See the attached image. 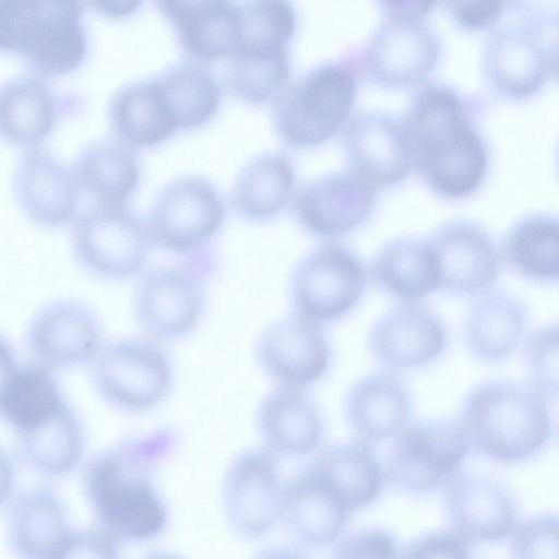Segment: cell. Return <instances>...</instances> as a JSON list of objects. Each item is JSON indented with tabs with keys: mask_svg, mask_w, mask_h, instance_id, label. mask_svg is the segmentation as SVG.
<instances>
[{
	"mask_svg": "<svg viewBox=\"0 0 559 559\" xmlns=\"http://www.w3.org/2000/svg\"><path fill=\"white\" fill-rule=\"evenodd\" d=\"M144 271L134 294V314L144 335L160 343L189 335L200 323L214 260L206 250Z\"/></svg>",
	"mask_w": 559,
	"mask_h": 559,
	"instance_id": "52a82bcc",
	"label": "cell"
},
{
	"mask_svg": "<svg viewBox=\"0 0 559 559\" xmlns=\"http://www.w3.org/2000/svg\"><path fill=\"white\" fill-rule=\"evenodd\" d=\"M374 282L386 294L416 304L440 287V274L427 239L401 236L385 242L371 263Z\"/></svg>",
	"mask_w": 559,
	"mask_h": 559,
	"instance_id": "4dcf8cb0",
	"label": "cell"
},
{
	"mask_svg": "<svg viewBox=\"0 0 559 559\" xmlns=\"http://www.w3.org/2000/svg\"><path fill=\"white\" fill-rule=\"evenodd\" d=\"M239 5L241 35L234 52H288L297 27L296 11L289 2L249 1Z\"/></svg>",
	"mask_w": 559,
	"mask_h": 559,
	"instance_id": "f35d334b",
	"label": "cell"
},
{
	"mask_svg": "<svg viewBox=\"0 0 559 559\" xmlns=\"http://www.w3.org/2000/svg\"><path fill=\"white\" fill-rule=\"evenodd\" d=\"M308 464L352 512L376 500L385 481L383 467L370 447L357 441L326 447Z\"/></svg>",
	"mask_w": 559,
	"mask_h": 559,
	"instance_id": "e575fe53",
	"label": "cell"
},
{
	"mask_svg": "<svg viewBox=\"0 0 559 559\" xmlns=\"http://www.w3.org/2000/svg\"><path fill=\"white\" fill-rule=\"evenodd\" d=\"M151 245L144 221L126 204L93 203L78 215L72 230L79 263L108 280L140 276Z\"/></svg>",
	"mask_w": 559,
	"mask_h": 559,
	"instance_id": "30bf717a",
	"label": "cell"
},
{
	"mask_svg": "<svg viewBox=\"0 0 559 559\" xmlns=\"http://www.w3.org/2000/svg\"><path fill=\"white\" fill-rule=\"evenodd\" d=\"M27 344L37 362L49 369L78 366L92 361L99 352L102 326L85 304L62 299L35 314Z\"/></svg>",
	"mask_w": 559,
	"mask_h": 559,
	"instance_id": "44dd1931",
	"label": "cell"
},
{
	"mask_svg": "<svg viewBox=\"0 0 559 559\" xmlns=\"http://www.w3.org/2000/svg\"><path fill=\"white\" fill-rule=\"evenodd\" d=\"M142 2L140 1H100L91 2L96 11L109 17L128 16L134 13Z\"/></svg>",
	"mask_w": 559,
	"mask_h": 559,
	"instance_id": "c3c4849f",
	"label": "cell"
},
{
	"mask_svg": "<svg viewBox=\"0 0 559 559\" xmlns=\"http://www.w3.org/2000/svg\"><path fill=\"white\" fill-rule=\"evenodd\" d=\"M443 507L451 531L468 543L506 539L519 523L512 491L483 475H456L444 487Z\"/></svg>",
	"mask_w": 559,
	"mask_h": 559,
	"instance_id": "d6986e66",
	"label": "cell"
},
{
	"mask_svg": "<svg viewBox=\"0 0 559 559\" xmlns=\"http://www.w3.org/2000/svg\"><path fill=\"white\" fill-rule=\"evenodd\" d=\"M468 542L453 531H435L412 540L397 559H469Z\"/></svg>",
	"mask_w": 559,
	"mask_h": 559,
	"instance_id": "7bdbcfd3",
	"label": "cell"
},
{
	"mask_svg": "<svg viewBox=\"0 0 559 559\" xmlns=\"http://www.w3.org/2000/svg\"><path fill=\"white\" fill-rule=\"evenodd\" d=\"M501 255L519 274L536 282L559 275V225L556 215L531 213L516 219L501 245Z\"/></svg>",
	"mask_w": 559,
	"mask_h": 559,
	"instance_id": "d590c367",
	"label": "cell"
},
{
	"mask_svg": "<svg viewBox=\"0 0 559 559\" xmlns=\"http://www.w3.org/2000/svg\"><path fill=\"white\" fill-rule=\"evenodd\" d=\"M278 460L264 448L238 453L223 481V507L233 531L245 538H259L281 522L285 481Z\"/></svg>",
	"mask_w": 559,
	"mask_h": 559,
	"instance_id": "5bb4252c",
	"label": "cell"
},
{
	"mask_svg": "<svg viewBox=\"0 0 559 559\" xmlns=\"http://www.w3.org/2000/svg\"><path fill=\"white\" fill-rule=\"evenodd\" d=\"M366 287L357 255L336 242H323L295 264L288 283L293 313L322 325L350 311Z\"/></svg>",
	"mask_w": 559,
	"mask_h": 559,
	"instance_id": "7c38bea8",
	"label": "cell"
},
{
	"mask_svg": "<svg viewBox=\"0 0 559 559\" xmlns=\"http://www.w3.org/2000/svg\"><path fill=\"white\" fill-rule=\"evenodd\" d=\"M15 362L11 344L0 334V396L17 369Z\"/></svg>",
	"mask_w": 559,
	"mask_h": 559,
	"instance_id": "7dc6e473",
	"label": "cell"
},
{
	"mask_svg": "<svg viewBox=\"0 0 559 559\" xmlns=\"http://www.w3.org/2000/svg\"><path fill=\"white\" fill-rule=\"evenodd\" d=\"M72 106L40 75L22 73L0 84V136L34 147L53 130L62 111Z\"/></svg>",
	"mask_w": 559,
	"mask_h": 559,
	"instance_id": "83f0119b",
	"label": "cell"
},
{
	"mask_svg": "<svg viewBox=\"0 0 559 559\" xmlns=\"http://www.w3.org/2000/svg\"><path fill=\"white\" fill-rule=\"evenodd\" d=\"M349 168L374 188L404 180L414 168L403 120L380 110H362L343 128Z\"/></svg>",
	"mask_w": 559,
	"mask_h": 559,
	"instance_id": "ac0fdd59",
	"label": "cell"
},
{
	"mask_svg": "<svg viewBox=\"0 0 559 559\" xmlns=\"http://www.w3.org/2000/svg\"><path fill=\"white\" fill-rule=\"evenodd\" d=\"M108 119L117 140L129 147L156 145L179 130L157 74L118 88L108 105Z\"/></svg>",
	"mask_w": 559,
	"mask_h": 559,
	"instance_id": "f1b7e54d",
	"label": "cell"
},
{
	"mask_svg": "<svg viewBox=\"0 0 559 559\" xmlns=\"http://www.w3.org/2000/svg\"><path fill=\"white\" fill-rule=\"evenodd\" d=\"M170 430L128 438L94 456L84 488L99 528L116 542L141 543L166 527L168 511L154 480L175 445Z\"/></svg>",
	"mask_w": 559,
	"mask_h": 559,
	"instance_id": "7a4b0ae2",
	"label": "cell"
},
{
	"mask_svg": "<svg viewBox=\"0 0 559 559\" xmlns=\"http://www.w3.org/2000/svg\"><path fill=\"white\" fill-rule=\"evenodd\" d=\"M352 511L326 480L309 464L285 481L281 522L305 547L338 540Z\"/></svg>",
	"mask_w": 559,
	"mask_h": 559,
	"instance_id": "cb8c5ba5",
	"label": "cell"
},
{
	"mask_svg": "<svg viewBox=\"0 0 559 559\" xmlns=\"http://www.w3.org/2000/svg\"><path fill=\"white\" fill-rule=\"evenodd\" d=\"M356 93L357 72L353 63H319L288 82L273 99L275 130L289 145H319L344 128Z\"/></svg>",
	"mask_w": 559,
	"mask_h": 559,
	"instance_id": "8992f818",
	"label": "cell"
},
{
	"mask_svg": "<svg viewBox=\"0 0 559 559\" xmlns=\"http://www.w3.org/2000/svg\"><path fill=\"white\" fill-rule=\"evenodd\" d=\"M448 344L442 319L418 304H401L383 312L368 332L374 359L391 370L425 367L438 359Z\"/></svg>",
	"mask_w": 559,
	"mask_h": 559,
	"instance_id": "ffe728a7",
	"label": "cell"
},
{
	"mask_svg": "<svg viewBox=\"0 0 559 559\" xmlns=\"http://www.w3.org/2000/svg\"><path fill=\"white\" fill-rule=\"evenodd\" d=\"M441 52V41L425 17L384 15L367 39L358 68L376 84L406 86L425 79Z\"/></svg>",
	"mask_w": 559,
	"mask_h": 559,
	"instance_id": "4fadbf2b",
	"label": "cell"
},
{
	"mask_svg": "<svg viewBox=\"0 0 559 559\" xmlns=\"http://www.w3.org/2000/svg\"><path fill=\"white\" fill-rule=\"evenodd\" d=\"M224 217V203L215 186L203 177L189 175L163 187L144 224L151 243L188 257L206 250Z\"/></svg>",
	"mask_w": 559,
	"mask_h": 559,
	"instance_id": "8fae6325",
	"label": "cell"
},
{
	"mask_svg": "<svg viewBox=\"0 0 559 559\" xmlns=\"http://www.w3.org/2000/svg\"><path fill=\"white\" fill-rule=\"evenodd\" d=\"M393 536L382 528H366L340 540L330 559H397Z\"/></svg>",
	"mask_w": 559,
	"mask_h": 559,
	"instance_id": "b9f144b4",
	"label": "cell"
},
{
	"mask_svg": "<svg viewBox=\"0 0 559 559\" xmlns=\"http://www.w3.org/2000/svg\"><path fill=\"white\" fill-rule=\"evenodd\" d=\"M343 413L356 441L370 447L393 439L408 424L412 396L399 377L376 371L347 390Z\"/></svg>",
	"mask_w": 559,
	"mask_h": 559,
	"instance_id": "d4e9b609",
	"label": "cell"
},
{
	"mask_svg": "<svg viewBox=\"0 0 559 559\" xmlns=\"http://www.w3.org/2000/svg\"><path fill=\"white\" fill-rule=\"evenodd\" d=\"M84 447L83 424L69 403L34 428L17 435L22 461L49 476L72 472L82 460Z\"/></svg>",
	"mask_w": 559,
	"mask_h": 559,
	"instance_id": "836d02e7",
	"label": "cell"
},
{
	"mask_svg": "<svg viewBox=\"0 0 559 559\" xmlns=\"http://www.w3.org/2000/svg\"><path fill=\"white\" fill-rule=\"evenodd\" d=\"M181 49L197 63L229 58L241 35L239 3L221 0L159 1Z\"/></svg>",
	"mask_w": 559,
	"mask_h": 559,
	"instance_id": "484cf974",
	"label": "cell"
},
{
	"mask_svg": "<svg viewBox=\"0 0 559 559\" xmlns=\"http://www.w3.org/2000/svg\"><path fill=\"white\" fill-rule=\"evenodd\" d=\"M510 9L486 36L481 68L495 91L521 99L557 76L558 15L523 2H511Z\"/></svg>",
	"mask_w": 559,
	"mask_h": 559,
	"instance_id": "277c9868",
	"label": "cell"
},
{
	"mask_svg": "<svg viewBox=\"0 0 559 559\" xmlns=\"http://www.w3.org/2000/svg\"><path fill=\"white\" fill-rule=\"evenodd\" d=\"M527 324V310L519 299L504 292H486L465 314V345L476 360L498 362L519 347Z\"/></svg>",
	"mask_w": 559,
	"mask_h": 559,
	"instance_id": "f546056e",
	"label": "cell"
},
{
	"mask_svg": "<svg viewBox=\"0 0 559 559\" xmlns=\"http://www.w3.org/2000/svg\"><path fill=\"white\" fill-rule=\"evenodd\" d=\"M255 419L262 448L277 459L311 454L325 435L324 415L302 389L275 385L260 401Z\"/></svg>",
	"mask_w": 559,
	"mask_h": 559,
	"instance_id": "603a6c76",
	"label": "cell"
},
{
	"mask_svg": "<svg viewBox=\"0 0 559 559\" xmlns=\"http://www.w3.org/2000/svg\"><path fill=\"white\" fill-rule=\"evenodd\" d=\"M510 2L506 1H449L447 11L454 22L464 29L491 28L506 13Z\"/></svg>",
	"mask_w": 559,
	"mask_h": 559,
	"instance_id": "f6af8a7d",
	"label": "cell"
},
{
	"mask_svg": "<svg viewBox=\"0 0 559 559\" xmlns=\"http://www.w3.org/2000/svg\"><path fill=\"white\" fill-rule=\"evenodd\" d=\"M157 75L170 99L179 130L202 126L217 111L221 90L203 64L180 62Z\"/></svg>",
	"mask_w": 559,
	"mask_h": 559,
	"instance_id": "74e56055",
	"label": "cell"
},
{
	"mask_svg": "<svg viewBox=\"0 0 559 559\" xmlns=\"http://www.w3.org/2000/svg\"><path fill=\"white\" fill-rule=\"evenodd\" d=\"M52 559H120L117 542L100 528L71 531Z\"/></svg>",
	"mask_w": 559,
	"mask_h": 559,
	"instance_id": "ee69618b",
	"label": "cell"
},
{
	"mask_svg": "<svg viewBox=\"0 0 559 559\" xmlns=\"http://www.w3.org/2000/svg\"><path fill=\"white\" fill-rule=\"evenodd\" d=\"M68 401L51 369L36 362L17 367L0 396V416L16 435L28 431Z\"/></svg>",
	"mask_w": 559,
	"mask_h": 559,
	"instance_id": "8d00e7d4",
	"label": "cell"
},
{
	"mask_svg": "<svg viewBox=\"0 0 559 559\" xmlns=\"http://www.w3.org/2000/svg\"><path fill=\"white\" fill-rule=\"evenodd\" d=\"M88 36L76 1H0V52L20 57L37 75L69 73L84 62Z\"/></svg>",
	"mask_w": 559,
	"mask_h": 559,
	"instance_id": "5b68a950",
	"label": "cell"
},
{
	"mask_svg": "<svg viewBox=\"0 0 559 559\" xmlns=\"http://www.w3.org/2000/svg\"><path fill=\"white\" fill-rule=\"evenodd\" d=\"M72 171L79 189L99 204H126L140 180L135 155L117 139L86 143L75 156Z\"/></svg>",
	"mask_w": 559,
	"mask_h": 559,
	"instance_id": "1f68e13d",
	"label": "cell"
},
{
	"mask_svg": "<svg viewBox=\"0 0 559 559\" xmlns=\"http://www.w3.org/2000/svg\"><path fill=\"white\" fill-rule=\"evenodd\" d=\"M558 524L551 512L519 522L510 535L511 559H559Z\"/></svg>",
	"mask_w": 559,
	"mask_h": 559,
	"instance_id": "60d3db41",
	"label": "cell"
},
{
	"mask_svg": "<svg viewBox=\"0 0 559 559\" xmlns=\"http://www.w3.org/2000/svg\"><path fill=\"white\" fill-rule=\"evenodd\" d=\"M469 445L457 419L437 417L408 423L394 438L385 480L402 491L427 493L460 474Z\"/></svg>",
	"mask_w": 559,
	"mask_h": 559,
	"instance_id": "9c48e42d",
	"label": "cell"
},
{
	"mask_svg": "<svg viewBox=\"0 0 559 559\" xmlns=\"http://www.w3.org/2000/svg\"><path fill=\"white\" fill-rule=\"evenodd\" d=\"M13 486V465L7 453L0 448V506L10 498Z\"/></svg>",
	"mask_w": 559,
	"mask_h": 559,
	"instance_id": "681fc988",
	"label": "cell"
},
{
	"mask_svg": "<svg viewBox=\"0 0 559 559\" xmlns=\"http://www.w3.org/2000/svg\"><path fill=\"white\" fill-rule=\"evenodd\" d=\"M174 374L163 343L145 335L105 343L92 360V379L99 395L129 413L147 412L163 403Z\"/></svg>",
	"mask_w": 559,
	"mask_h": 559,
	"instance_id": "ba28073f",
	"label": "cell"
},
{
	"mask_svg": "<svg viewBox=\"0 0 559 559\" xmlns=\"http://www.w3.org/2000/svg\"><path fill=\"white\" fill-rule=\"evenodd\" d=\"M252 559H306L298 550L287 547H270L258 552Z\"/></svg>",
	"mask_w": 559,
	"mask_h": 559,
	"instance_id": "f907efd6",
	"label": "cell"
},
{
	"mask_svg": "<svg viewBox=\"0 0 559 559\" xmlns=\"http://www.w3.org/2000/svg\"><path fill=\"white\" fill-rule=\"evenodd\" d=\"M295 168L280 152L250 159L237 175L230 191L235 211L245 218L262 221L278 214L294 193Z\"/></svg>",
	"mask_w": 559,
	"mask_h": 559,
	"instance_id": "d6a6232c",
	"label": "cell"
},
{
	"mask_svg": "<svg viewBox=\"0 0 559 559\" xmlns=\"http://www.w3.org/2000/svg\"><path fill=\"white\" fill-rule=\"evenodd\" d=\"M144 559H181V558L173 552L158 551V552H154V554L145 557Z\"/></svg>",
	"mask_w": 559,
	"mask_h": 559,
	"instance_id": "816d5d0a",
	"label": "cell"
},
{
	"mask_svg": "<svg viewBox=\"0 0 559 559\" xmlns=\"http://www.w3.org/2000/svg\"><path fill=\"white\" fill-rule=\"evenodd\" d=\"M546 401L527 383L484 381L464 396L457 421L469 449L497 462H522L538 453L551 435Z\"/></svg>",
	"mask_w": 559,
	"mask_h": 559,
	"instance_id": "3957f363",
	"label": "cell"
},
{
	"mask_svg": "<svg viewBox=\"0 0 559 559\" xmlns=\"http://www.w3.org/2000/svg\"><path fill=\"white\" fill-rule=\"evenodd\" d=\"M472 105L456 88L427 82L415 91L402 119L414 168L444 198L469 195L487 174L488 148Z\"/></svg>",
	"mask_w": 559,
	"mask_h": 559,
	"instance_id": "6da1fadb",
	"label": "cell"
},
{
	"mask_svg": "<svg viewBox=\"0 0 559 559\" xmlns=\"http://www.w3.org/2000/svg\"><path fill=\"white\" fill-rule=\"evenodd\" d=\"M13 192L21 210L39 225H63L78 211L80 189L73 171L47 148L29 147L20 156Z\"/></svg>",
	"mask_w": 559,
	"mask_h": 559,
	"instance_id": "7402d4cb",
	"label": "cell"
},
{
	"mask_svg": "<svg viewBox=\"0 0 559 559\" xmlns=\"http://www.w3.org/2000/svg\"><path fill=\"white\" fill-rule=\"evenodd\" d=\"M427 241L438 264L440 290L453 296H475L486 293L497 282L500 252L479 223L471 219L447 222Z\"/></svg>",
	"mask_w": 559,
	"mask_h": 559,
	"instance_id": "e0dca14e",
	"label": "cell"
},
{
	"mask_svg": "<svg viewBox=\"0 0 559 559\" xmlns=\"http://www.w3.org/2000/svg\"><path fill=\"white\" fill-rule=\"evenodd\" d=\"M254 354L260 368L276 385L302 390L320 381L331 364L322 325L293 312L264 328Z\"/></svg>",
	"mask_w": 559,
	"mask_h": 559,
	"instance_id": "9a60e30c",
	"label": "cell"
},
{
	"mask_svg": "<svg viewBox=\"0 0 559 559\" xmlns=\"http://www.w3.org/2000/svg\"><path fill=\"white\" fill-rule=\"evenodd\" d=\"M7 540L19 559H52L71 532L66 506L49 486L21 490L7 515Z\"/></svg>",
	"mask_w": 559,
	"mask_h": 559,
	"instance_id": "4316f807",
	"label": "cell"
},
{
	"mask_svg": "<svg viewBox=\"0 0 559 559\" xmlns=\"http://www.w3.org/2000/svg\"><path fill=\"white\" fill-rule=\"evenodd\" d=\"M528 383L546 400L558 396V325L549 323L536 329L526 340L523 350Z\"/></svg>",
	"mask_w": 559,
	"mask_h": 559,
	"instance_id": "ab89813d",
	"label": "cell"
},
{
	"mask_svg": "<svg viewBox=\"0 0 559 559\" xmlns=\"http://www.w3.org/2000/svg\"><path fill=\"white\" fill-rule=\"evenodd\" d=\"M376 188L350 168L304 183L294 194L293 213L308 233L335 238L359 227L372 213Z\"/></svg>",
	"mask_w": 559,
	"mask_h": 559,
	"instance_id": "2e32d148",
	"label": "cell"
},
{
	"mask_svg": "<svg viewBox=\"0 0 559 559\" xmlns=\"http://www.w3.org/2000/svg\"><path fill=\"white\" fill-rule=\"evenodd\" d=\"M383 15L425 17L436 5L435 2L423 1H381Z\"/></svg>",
	"mask_w": 559,
	"mask_h": 559,
	"instance_id": "bcb514c9",
	"label": "cell"
}]
</instances>
